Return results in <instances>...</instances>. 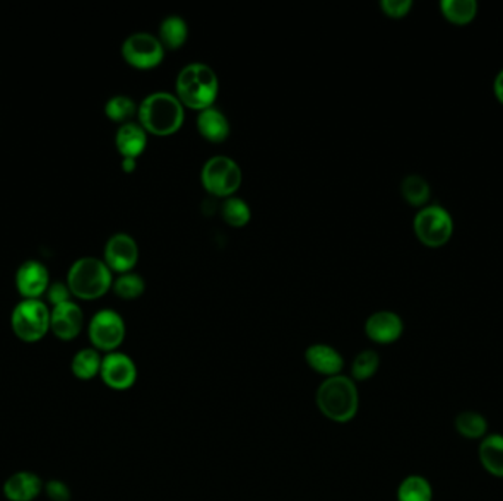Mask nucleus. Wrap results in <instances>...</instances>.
Masks as SVG:
<instances>
[{
  "label": "nucleus",
  "instance_id": "obj_28",
  "mask_svg": "<svg viewBox=\"0 0 503 501\" xmlns=\"http://www.w3.org/2000/svg\"><path fill=\"white\" fill-rule=\"evenodd\" d=\"M144 288H146V283L136 272H125L112 283L114 293L124 300H134V298L141 297L144 293Z\"/></svg>",
  "mask_w": 503,
  "mask_h": 501
},
{
  "label": "nucleus",
  "instance_id": "obj_2",
  "mask_svg": "<svg viewBox=\"0 0 503 501\" xmlns=\"http://www.w3.org/2000/svg\"><path fill=\"white\" fill-rule=\"evenodd\" d=\"M141 125L146 132L156 136H170L182 129L184 105L170 91H155L141 100L137 110Z\"/></svg>",
  "mask_w": 503,
  "mask_h": 501
},
{
  "label": "nucleus",
  "instance_id": "obj_3",
  "mask_svg": "<svg viewBox=\"0 0 503 501\" xmlns=\"http://www.w3.org/2000/svg\"><path fill=\"white\" fill-rule=\"evenodd\" d=\"M175 90L183 105L192 110H204L215 102L220 81L209 65L192 62L178 72Z\"/></svg>",
  "mask_w": 503,
  "mask_h": 501
},
{
  "label": "nucleus",
  "instance_id": "obj_26",
  "mask_svg": "<svg viewBox=\"0 0 503 501\" xmlns=\"http://www.w3.org/2000/svg\"><path fill=\"white\" fill-rule=\"evenodd\" d=\"M380 363H382V359L377 351L370 350V349L360 351L351 366V373H352L351 378L355 382L371 380L375 373L379 372Z\"/></svg>",
  "mask_w": 503,
  "mask_h": 501
},
{
  "label": "nucleus",
  "instance_id": "obj_12",
  "mask_svg": "<svg viewBox=\"0 0 503 501\" xmlns=\"http://www.w3.org/2000/svg\"><path fill=\"white\" fill-rule=\"evenodd\" d=\"M83 310L72 300L53 306L50 310V331L62 341L77 339L83 329Z\"/></svg>",
  "mask_w": 503,
  "mask_h": 501
},
{
  "label": "nucleus",
  "instance_id": "obj_33",
  "mask_svg": "<svg viewBox=\"0 0 503 501\" xmlns=\"http://www.w3.org/2000/svg\"><path fill=\"white\" fill-rule=\"evenodd\" d=\"M493 89H495L496 98L499 99L500 102L503 103V68L498 72L495 83H493Z\"/></svg>",
  "mask_w": 503,
  "mask_h": 501
},
{
  "label": "nucleus",
  "instance_id": "obj_17",
  "mask_svg": "<svg viewBox=\"0 0 503 501\" xmlns=\"http://www.w3.org/2000/svg\"><path fill=\"white\" fill-rule=\"evenodd\" d=\"M115 144L122 158L136 159L146 149L148 134L141 124L132 121L125 122L118 129Z\"/></svg>",
  "mask_w": 503,
  "mask_h": 501
},
{
  "label": "nucleus",
  "instance_id": "obj_23",
  "mask_svg": "<svg viewBox=\"0 0 503 501\" xmlns=\"http://www.w3.org/2000/svg\"><path fill=\"white\" fill-rule=\"evenodd\" d=\"M455 430L466 440H483L487 435L488 423L478 412H461L455 418Z\"/></svg>",
  "mask_w": 503,
  "mask_h": 501
},
{
  "label": "nucleus",
  "instance_id": "obj_30",
  "mask_svg": "<svg viewBox=\"0 0 503 501\" xmlns=\"http://www.w3.org/2000/svg\"><path fill=\"white\" fill-rule=\"evenodd\" d=\"M413 0H382L380 6L386 16L402 18L413 8Z\"/></svg>",
  "mask_w": 503,
  "mask_h": 501
},
{
  "label": "nucleus",
  "instance_id": "obj_9",
  "mask_svg": "<svg viewBox=\"0 0 503 501\" xmlns=\"http://www.w3.org/2000/svg\"><path fill=\"white\" fill-rule=\"evenodd\" d=\"M122 57L134 68L151 69L158 67L165 57V47L151 33H134L121 46Z\"/></svg>",
  "mask_w": 503,
  "mask_h": 501
},
{
  "label": "nucleus",
  "instance_id": "obj_19",
  "mask_svg": "<svg viewBox=\"0 0 503 501\" xmlns=\"http://www.w3.org/2000/svg\"><path fill=\"white\" fill-rule=\"evenodd\" d=\"M196 125L202 136L212 143H221L230 134V122L227 117L214 106L199 112Z\"/></svg>",
  "mask_w": 503,
  "mask_h": 501
},
{
  "label": "nucleus",
  "instance_id": "obj_1",
  "mask_svg": "<svg viewBox=\"0 0 503 501\" xmlns=\"http://www.w3.org/2000/svg\"><path fill=\"white\" fill-rule=\"evenodd\" d=\"M318 411L331 423H348L360 411V390L355 381L346 375L326 378L315 394Z\"/></svg>",
  "mask_w": 503,
  "mask_h": 501
},
{
  "label": "nucleus",
  "instance_id": "obj_13",
  "mask_svg": "<svg viewBox=\"0 0 503 501\" xmlns=\"http://www.w3.org/2000/svg\"><path fill=\"white\" fill-rule=\"evenodd\" d=\"M16 286L24 298H40L49 288V271L37 260H26L16 271Z\"/></svg>",
  "mask_w": 503,
  "mask_h": 501
},
{
  "label": "nucleus",
  "instance_id": "obj_6",
  "mask_svg": "<svg viewBox=\"0 0 503 501\" xmlns=\"http://www.w3.org/2000/svg\"><path fill=\"white\" fill-rule=\"evenodd\" d=\"M414 231L423 245L440 247L446 245L454 234V219L440 204H428L416 212Z\"/></svg>",
  "mask_w": 503,
  "mask_h": 501
},
{
  "label": "nucleus",
  "instance_id": "obj_15",
  "mask_svg": "<svg viewBox=\"0 0 503 501\" xmlns=\"http://www.w3.org/2000/svg\"><path fill=\"white\" fill-rule=\"evenodd\" d=\"M305 360L310 370L324 378L337 377L343 372V356L336 347L329 344L317 343L308 347Z\"/></svg>",
  "mask_w": 503,
  "mask_h": 501
},
{
  "label": "nucleus",
  "instance_id": "obj_10",
  "mask_svg": "<svg viewBox=\"0 0 503 501\" xmlns=\"http://www.w3.org/2000/svg\"><path fill=\"white\" fill-rule=\"evenodd\" d=\"M99 377L102 378L108 389L127 391L136 384L139 371L136 362L129 355L117 350L103 356Z\"/></svg>",
  "mask_w": 503,
  "mask_h": 501
},
{
  "label": "nucleus",
  "instance_id": "obj_24",
  "mask_svg": "<svg viewBox=\"0 0 503 501\" xmlns=\"http://www.w3.org/2000/svg\"><path fill=\"white\" fill-rule=\"evenodd\" d=\"M440 9L450 23L466 26L476 18L478 4L476 0H442Z\"/></svg>",
  "mask_w": 503,
  "mask_h": 501
},
{
  "label": "nucleus",
  "instance_id": "obj_18",
  "mask_svg": "<svg viewBox=\"0 0 503 501\" xmlns=\"http://www.w3.org/2000/svg\"><path fill=\"white\" fill-rule=\"evenodd\" d=\"M478 460L488 475L503 478V435L487 433L478 444Z\"/></svg>",
  "mask_w": 503,
  "mask_h": 501
},
{
  "label": "nucleus",
  "instance_id": "obj_11",
  "mask_svg": "<svg viewBox=\"0 0 503 501\" xmlns=\"http://www.w3.org/2000/svg\"><path fill=\"white\" fill-rule=\"evenodd\" d=\"M103 256L110 271L125 274L136 266L139 260V245L129 234H114L106 242Z\"/></svg>",
  "mask_w": 503,
  "mask_h": 501
},
{
  "label": "nucleus",
  "instance_id": "obj_20",
  "mask_svg": "<svg viewBox=\"0 0 503 501\" xmlns=\"http://www.w3.org/2000/svg\"><path fill=\"white\" fill-rule=\"evenodd\" d=\"M189 36V26L180 16H168L159 26V42L165 49L175 50L184 45Z\"/></svg>",
  "mask_w": 503,
  "mask_h": 501
},
{
  "label": "nucleus",
  "instance_id": "obj_16",
  "mask_svg": "<svg viewBox=\"0 0 503 501\" xmlns=\"http://www.w3.org/2000/svg\"><path fill=\"white\" fill-rule=\"evenodd\" d=\"M43 490L42 478L28 471L16 472L4 484L5 497L9 501H33Z\"/></svg>",
  "mask_w": 503,
  "mask_h": 501
},
{
  "label": "nucleus",
  "instance_id": "obj_34",
  "mask_svg": "<svg viewBox=\"0 0 503 501\" xmlns=\"http://www.w3.org/2000/svg\"><path fill=\"white\" fill-rule=\"evenodd\" d=\"M122 170H124L125 172H131V171L136 170V159L134 158L122 159Z\"/></svg>",
  "mask_w": 503,
  "mask_h": 501
},
{
  "label": "nucleus",
  "instance_id": "obj_5",
  "mask_svg": "<svg viewBox=\"0 0 503 501\" xmlns=\"http://www.w3.org/2000/svg\"><path fill=\"white\" fill-rule=\"evenodd\" d=\"M11 327L24 343H37L50 331V309L40 298H24L12 310Z\"/></svg>",
  "mask_w": 503,
  "mask_h": 501
},
{
  "label": "nucleus",
  "instance_id": "obj_29",
  "mask_svg": "<svg viewBox=\"0 0 503 501\" xmlns=\"http://www.w3.org/2000/svg\"><path fill=\"white\" fill-rule=\"evenodd\" d=\"M224 221L231 226H245L250 221L249 204L240 197H227L221 206Z\"/></svg>",
  "mask_w": 503,
  "mask_h": 501
},
{
  "label": "nucleus",
  "instance_id": "obj_31",
  "mask_svg": "<svg viewBox=\"0 0 503 501\" xmlns=\"http://www.w3.org/2000/svg\"><path fill=\"white\" fill-rule=\"evenodd\" d=\"M46 296H47V302L52 305V308L71 300V291L64 283L50 284L49 288L46 291Z\"/></svg>",
  "mask_w": 503,
  "mask_h": 501
},
{
  "label": "nucleus",
  "instance_id": "obj_22",
  "mask_svg": "<svg viewBox=\"0 0 503 501\" xmlns=\"http://www.w3.org/2000/svg\"><path fill=\"white\" fill-rule=\"evenodd\" d=\"M396 497L397 501H433L435 491L425 476L408 475L397 486Z\"/></svg>",
  "mask_w": 503,
  "mask_h": 501
},
{
  "label": "nucleus",
  "instance_id": "obj_7",
  "mask_svg": "<svg viewBox=\"0 0 503 501\" xmlns=\"http://www.w3.org/2000/svg\"><path fill=\"white\" fill-rule=\"evenodd\" d=\"M202 184L214 196L230 197L242 185L243 173L235 159L212 156L202 168Z\"/></svg>",
  "mask_w": 503,
  "mask_h": 501
},
{
  "label": "nucleus",
  "instance_id": "obj_8",
  "mask_svg": "<svg viewBox=\"0 0 503 501\" xmlns=\"http://www.w3.org/2000/svg\"><path fill=\"white\" fill-rule=\"evenodd\" d=\"M125 322L120 313L112 309H102L95 313L89 324V339L98 351L112 353L124 343Z\"/></svg>",
  "mask_w": 503,
  "mask_h": 501
},
{
  "label": "nucleus",
  "instance_id": "obj_32",
  "mask_svg": "<svg viewBox=\"0 0 503 501\" xmlns=\"http://www.w3.org/2000/svg\"><path fill=\"white\" fill-rule=\"evenodd\" d=\"M45 491L50 501L71 500V491H69L68 485L59 479H50L49 483L46 484Z\"/></svg>",
  "mask_w": 503,
  "mask_h": 501
},
{
  "label": "nucleus",
  "instance_id": "obj_25",
  "mask_svg": "<svg viewBox=\"0 0 503 501\" xmlns=\"http://www.w3.org/2000/svg\"><path fill=\"white\" fill-rule=\"evenodd\" d=\"M401 193L403 199L413 206H424L432 196V189L425 178L416 173L406 175L401 183Z\"/></svg>",
  "mask_w": 503,
  "mask_h": 501
},
{
  "label": "nucleus",
  "instance_id": "obj_4",
  "mask_svg": "<svg viewBox=\"0 0 503 501\" xmlns=\"http://www.w3.org/2000/svg\"><path fill=\"white\" fill-rule=\"evenodd\" d=\"M114 283L112 271L105 260L98 257H79L68 271L67 286L72 296L81 300H96L105 296Z\"/></svg>",
  "mask_w": 503,
  "mask_h": 501
},
{
  "label": "nucleus",
  "instance_id": "obj_27",
  "mask_svg": "<svg viewBox=\"0 0 503 501\" xmlns=\"http://www.w3.org/2000/svg\"><path fill=\"white\" fill-rule=\"evenodd\" d=\"M139 110V106L132 100L130 96L117 95L110 98L105 105L106 117L110 118V121L130 122L134 115Z\"/></svg>",
  "mask_w": 503,
  "mask_h": 501
},
{
  "label": "nucleus",
  "instance_id": "obj_14",
  "mask_svg": "<svg viewBox=\"0 0 503 501\" xmlns=\"http://www.w3.org/2000/svg\"><path fill=\"white\" fill-rule=\"evenodd\" d=\"M403 320L392 310H379L368 317L365 334L377 344H392L403 334Z\"/></svg>",
  "mask_w": 503,
  "mask_h": 501
},
{
  "label": "nucleus",
  "instance_id": "obj_21",
  "mask_svg": "<svg viewBox=\"0 0 503 501\" xmlns=\"http://www.w3.org/2000/svg\"><path fill=\"white\" fill-rule=\"evenodd\" d=\"M102 359L100 351L93 347L77 351L71 360L72 375L81 381H90L99 377L102 368Z\"/></svg>",
  "mask_w": 503,
  "mask_h": 501
}]
</instances>
